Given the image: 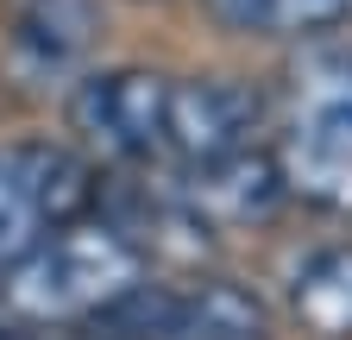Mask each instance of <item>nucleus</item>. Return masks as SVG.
<instances>
[{
    "instance_id": "obj_1",
    "label": "nucleus",
    "mask_w": 352,
    "mask_h": 340,
    "mask_svg": "<svg viewBox=\"0 0 352 340\" xmlns=\"http://www.w3.org/2000/svg\"><path fill=\"white\" fill-rule=\"evenodd\" d=\"M145 284V259L132 252L107 221H76L51 233L13 271H0V309L25 328H63V321H101Z\"/></svg>"
},
{
    "instance_id": "obj_2",
    "label": "nucleus",
    "mask_w": 352,
    "mask_h": 340,
    "mask_svg": "<svg viewBox=\"0 0 352 340\" xmlns=\"http://www.w3.org/2000/svg\"><path fill=\"white\" fill-rule=\"evenodd\" d=\"M95 328L113 340H271V315L239 284H139Z\"/></svg>"
},
{
    "instance_id": "obj_3",
    "label": "nucleus",
    "mask_w": 352,
    "mask_h": 340,
    "mask_svg": "<svg viewBox=\"0 0 352 340\" xmlns=\"http://www.w3.org/2000/svg\"><path fill=\"white\" fill-rule=\"evenodd\" d=\"M69 126L107 158H157L170 126V76L157 70H101L82 76L69 95Z\"/></svg>"
},
{
    "instance_id": "obj_4",
    "label": "nucleus",
    "mask_w": 352,
    "mask_h": 340,
    "mask_svg": "<svg viewBox=\"0 0 352 340\" xmlns=\"http://www.w3.org/2000/svg\"><path fill=\"white\" fill-rule=\"evenodd\" d=\"M264 120V95L239 76H195V82H170V126H164V151H176L189 170L220 164L233 151H252V133Z\"/></svg>"
},
{
    "instance_id": "obj_5",
    "label": "nucleus",
    "mask_w": 352,
    "mask_h": 340,
    "mask_svg": "<svg viewBox=\"0 0 352 340\" xmlns=\"http://www.w3.org/2000/svg\"><path fill=\"white\" fill-rule=\"evenodd\" d=\"M176 195H183L208 227H252L264 215H277L289 183H283L277 151H233L220 164H195L189 177L176 183Z\"/></svg>"
},
{
    "instance_id": "obj_6",
    "label": "nucleus",
    "mask_w": 352,
    "mask_h": 340,
    "mask_svg": "<svg viewBox=\"0 0 352 340\" xmlns=\"http://www.w3.org/2000/svg\"><path fill=\"white\" fill-rule=\"evenodd\" d=\"M289 195L352 215V114H302L277 151Z\"/></svg>"
},
{
    "instance_id": "obj_7",
    "label": "nucleus",
    "mask_w": 352,
    "mask_h": 340,
    "mask_svg": "<svg viewBox=\"0 0 352 340\" xmlns=\"http://www.w3.org/2000/svg\"><path fill=\"white\" fill-rule=\"evenodd\" d=\"M7 158H13V170L25 177V189L38 195V208H44V221H51L57 233L63 227H76V221H88V208H95V170H88L69 145H51V139H19V145H7Z\"/></svg>"
},
{
    "instance_id": "obj_8",
    "label": "nucleus",
    "mask_w": 352,
    "mask_h": 340,
    "mask_svg": "<svg viewBox=\"0 0 352 340\" xmlns=\"http://www.w3.org/2000/svg\"><path fill=\"white\" fill-rule=\"evenodd\" d=\"M101 32V0H13V45L38 70H69Z\"/></svg>"
},
{
    "instance_id": "obj_9",
    "label": "nucleus",
    "mask_w": 352,
    "mask_h": 340,
    "mask_svg": "<svg viewBox=\"0 0 352 340\" xmlns=\"http://www.w3.org/2000/svg\"><path fill=\"white\" fill-rule=\"evenodd\" d=\"M289 309H296L302 334L352 340V246H327V252H315V259L296 271Z\"/></svg>"
},
{
    "instance_id": "obj_10",
    "label": "nucleus",
    "mask_w": 352,
    "mask_h": 340,
    "mask_svg": "<svg viewBox=\"0 0 352 340\" xmlns=\"http://www.w3.org/2000/svg\"><path fill=\"white\" fill-rule=\"evenodd\" d=\"M51 233H57V227L44 221L38 195L25 189V177L13 170V158L0 151V271H13L25 252H38Z\"/></svg>"
},
{
    "instance_id": "obj_11",
    "label": "nucleus",
    "mask_w": 352,
    "mask_h": 340,
    "mask_svg": "<svg viewBox=\"0 0 352 340\" xmlns=\"http://www.w3.org/2000/svg\"><path fill=\"white\" fill-rule=\"evenodd\" d=\"M302 114H352V51H327L296 76Z\"/></svg>"
},
{
    "instance_id": "obj_12",
    "label": "nucleus",
    "mask_w": 352,
    "mask_h": 340,
    "mask_svg": "<svg viewBox=\"0 0 352 340\" xmlns=\"http://www.w3.org/2000/svg\"><path fill=\"white\" fill-rule=\"evenodd\" d=\"M352 13V0H271L264 13V32H321V25H340Z\"/></svg>"
},
{
    "instance_id": "obj_13",
    "label": "nucleus",
    "mask_w": 352,
    "mask_h": 340,
    "mask_svg": "<svg viewBox=\"0 0 352 340\" xmlns=\"http://www.w3.org/2000/svg\"><path fill=\"white\" fill-rule=\"evenodd\" d=\"M214 19H227L239 32H264V13H271V0H208Z\"/></svg>"
}]
</instances>
